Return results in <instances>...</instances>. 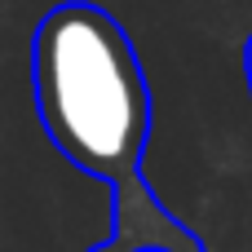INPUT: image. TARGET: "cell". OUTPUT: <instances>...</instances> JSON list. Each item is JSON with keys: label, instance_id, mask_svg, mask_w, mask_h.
<instances>
[{"label": "cell", "instance_id": "1", "mask_svg": "<svg viewBox=\"0 0 252 252\" xmlns=\"http://www.w3.org/2000/svg\"><path fill=\"white\" fill-rule=\"evenodd\" d=\"M31 97L58 155L111 186L115 226L89 252H204V239L142 177L151 84L111 9L66 0L40 18L31 35Z\"/></svg>", "mask_w": 252, "mask_h": 252}, {"label": "cell", "instance_id": "2", "mask_svg": "<svg viewBox=\"0 0 252 252\" xmlns=\"http://www.w3.org/2000/svg\"><path fill=\"white\" fill-rule=\"evenodd\" d=\"M244 80H248V93H252V35L244 44Z\"/></svg>", "mask_w": 252, "mask_h": 252}]
</instances>
